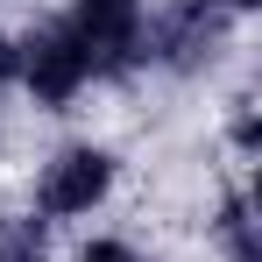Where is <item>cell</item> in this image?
<instances>
[{"mask_svg": "<svg viewBox=\"0 0 262 262\" xmlns=\"http://www.w3.org/2000/svg\"><path fill=\"white\" fill-rule=\"evenodd\" d=\"M213 36H220V14L206 7H170V14H149L142 29V64H170V71H199L213 57Z\"/></svg>", "mask_w": 262, "mask_h": 262, "instance_id": "4", "label": "cell"}, {"mask_svg": "<svg viewBox=\"0 0 262 262\" xmlns=\"http://www.w3.org/2000/svg\"><path fill=\"white\" fill-rule=\"evenodd\" d=\"M0 262H50V220L43 213L0 220Z\"/></svg>", "mask_w": 262, "mask_h": 262, "instance_id": "5", "label": "cell"}, {"mask_svg": "<svg viewBox=\"0 0 262 262\" xmlns=\"http://www.w3.org/2000/svg\"><path fill=\"white\" fill-rule=\"evenodd\" d=\"M106 191H114V156L92 149V142H71V149L50 156L43 184H36V213L43 220H85Z\"/></svg>", "mask_w": 262, "mask_h": 262, "instance_id": "3", "label": "cell"}, {"mask_svg": "<svg viewBox=\"0 0 262 262\" xmlns=\"http://www.w3.org/2000/svg\"><path fill=\"white\" fill-rule=\"evenodd\" d=\"M78 262H142V255H135L128 241H85V255H78Z\"/></svg>", "mask_w": 262, "mask_h": 262, "instance_id": "7", "label": "cell"}, {"mask_svg": "<svg viewBox=\"0 0 262 262\" xmlns=\"http://www.w3.org/2000/svg\"><path fill=\"white\" fill-rule=\"evenodd\" d=\"M14 57H21V64H14V78L36 92L43 106H71L85 85H99V64H92V50L71 36V21H64V14H57L50 29H36Z\"/></svg>", "mask_w": 262, "mask_h": 262, "instance_id": "1", "label": "cell"}, {"mask_svg": "<svg viewBox=\"0 0 262 262\" xmlns=\"http://www.w3.org/2000/svg\"><path fill=\"white\" fill-rule=\"evenodd\" d=\"M191 7H206V14H241V7H255V0H191Z\"/></svg>", "mask_w": 262, "mask_h": 262, "instance_id": "8", "label": "cell"}, {"mask_svg": "<svg viewBox=\"0 0 262 262\" xmlns=\"http://www.w3.org/2000/svg\"><path fill=\"white\" fill-rule=\"evenodd\" d=\"M14 64H21V57H14V43L0 36V85H14Z\"/></svg>", "mask_w": 262, "mask_h": 262, "instance_id": "9", "label": "cell"}, {"mask_svg": "<svg viewBox=\"0 0 262 262\" xmlns=\"http://www.w3.org/2000/svg\"><path fill=\"white\" fill-rule=\"evenodd\" d=\"M71 36L92 50L99 78L142 64V29H149V0H71Z\"/></svg>", "mask_w": 262, "mask_h": 262, "instance_id": "2", "label": "cell"}, {"mask_svg": "<svg viewBox=\"0 0 262 262\" xmlns=\"http://www.w3.org/2000/svg\"><path fill=\"white\" fill-rule=\"evenodd\" d=\"M220 248H227V262H255V220H248V199H227V213L213 220Z\"/></svg>", "mask_w": 262, "mask_h": 262, "instance_id": "6", "label": "cell"}]
</instances>
